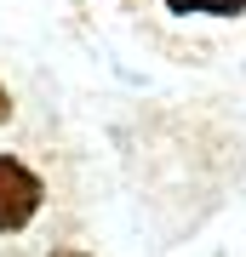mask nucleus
Returning a JSON list of instances; mask_svg holds the SVG:
<instances>
[{
    "label": "nucleus",
    "mask_w": 246,
    "mask_h": 257,
    "mask_svg": "<svg viewBox=\"0 0 246 257\" xmlns=\"http://www.w3.org/2000/svg\"><path fill=\"white\" fill-rule=\"evenodd\" d=\"M46 206L40 172L18 155H0V234H23Z\"/></svg>",
    "instance_id": "obj_1"
},
{
    "label": "nucleus",
    "mask_w": 246,
    "mask_h": 257,
    "mask_svg": "<svg viewBox=\"0 0 246 257\" xmlns=\"http://www.w3.org/2000/svg\"><path fill=\"white\" fill-rule=\"evenodd\" d=\"M172 18H240L246 0H160Z\"/></svg>",
    "instance_id": "obj_2"
},
{
    "label": "nucleus",
    "mask_w": 246,
    "mask_h": 257,
    "mask_svg": "<svg viewBox=\"0 0 246 257\" xmlns=\"http://www.w3.org/2000/svg\"><path fill=\"white\" fill-rule=\"evenodd\" d=\"M12 120V92H6V80H0V126Z\"/></svg>",
    "instance_id": "obj_3"
},
{
    "label": "nucleus",
    "mask_w": 246,
    "mask_h": 257,
    "mask_svg": "<svg viewBox=\"0 0 246 257\" xmlns=\"http://www.w3.org/2000/svg\"><path fill=\"white\" fill-rule=\"evenodd\" d=\"M52 257H92V251H52Z\"/></svg>",
    "instance_id": "obj_4"
}]
</instances>
